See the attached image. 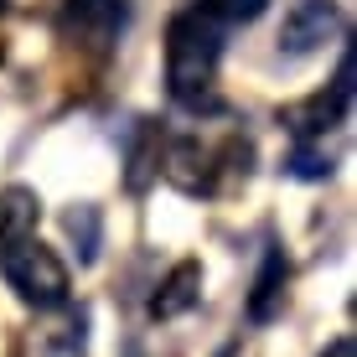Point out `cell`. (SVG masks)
Wrapping results in <instances>:
<instances>
[{
  "label": "cell",
  "instance_id": "obj_8",
  "mask_svg": "<svg viewBox=\"0 0 357 357\" xmlns=\"http://www.w3.org/2000/svg\"><path fill=\"white\" fill-rule=\"evenodd\" d=\"M285 285H290V259L280 249H269L259 280H254V295H249V321H275L280 301H285Z\"/></svg>",
  "mask_w": 357,
  "mask_h": 357
},
{
  "label": "cell",
  "instance_id": "obj_11",
  "mask_svg": "<svg viewBox=\"0 0 357 357\" xmlns=\"http://www.w3.org/2000/svg\"><path fill=\"white\" fill-rule=\"evenodd\" d=\"M68 233L78 238V259L93 264L98 259V207H89V202L73 207V213H68Z\"/></svg>",
  "mask_w": 357,
  "mask_h": 357
},
{
  "label": "cell",
  "instance_id": "obj_6",
  "mask_svg": "<svg viewBox=\"0 0 357 357\" xmlns=\"http://www.w3.org/2000/svg\"><path fill=\"white\" fill-rule=\"evenodd\" d=\"M125 21H130V0H68L63 6V26L89 47L119 42Z\"/></svg>",
  "mask_w": 357,
  "mask_h": 357
},
{
  "label": "cell",
  "instance_id": "obj_9",
  "mask_svg": "<svg viewBox=\"0 0 357 357\" xmlns=\"http://www.w3.org/2000/svg\"><path fill=\"white\" fill-rule=\"evenodd\" d=\"M36 218H42V202H36V192H26V187L0 192V254H6L10 243L31 238V233H36Z\"/></svg>",
  "mask_w": 357,
  "mask_h": 357
},
{
  "label": "cell",
  "instance_id": "obj_13",
  "mask_svg": "<svg viewBox=\"0 0 357 357\" xmlns=\"http://www.w3.org/2000/svg\"><path fill=\"white\" fill-rule=\"evenodd\" d=\"M290 176H301V181H321V176H331V155L311 151V140H301V145H295V155H290Z\"/></svg>",
  "mask_w": 357,
  "mask_h": 357
},
{
  "label": "cell",
  "instance_id": "obj_15",
  "mask_svg": "<svg viewBox=\"0 0 357 357\" xmlns=\"http://www.w3.org/2000/svg\"><path fill=\"white\" fill-rule=\"evenodd\" d=\"M0 10H6V0H0Z\"/></svg>",
  "mask_w": 357,
  "mask_h": 357
},
{
  "label": "cell",
  "instance_id": "obj_14",
  "mask_svg": "<svg viewBox=\"0 0 357 357\" xmlns=\"http://www.w3.org/2000/svg\"><path fill=\"white\" fill-rule=\"evenodd\" d=\"M321 357H357V342H352V337H337V342H331V347H326Z\"/></svg>",
  "mask_w": 357,
  "mask_h": 357
},
{
  "label": "cell",
  "instance_id": "obj_3",
  "mask_svg": "<svg viewBox=\"0 0 357 357\" xmlns=\"http://www.w3.org/2000/svg\"><path fill=\"white\" fill-rule=\"evenodd\" d=\"M342 31H347V16L337 0H295L280 21V57H311Z\"/></svg>",
  "mask_w": 357,
  "mask_h": 357
},
{
  "label": "cell",
  "instance_id": "obj_1",
  "mask_svg": "<svg viewBox=\"0 0 357 357\" xmlns=\"http://www.w3.org/2000/svg\"><path fill=\"white\" fill-rule=\"evenodd\" d=\"M269 0H192L166 26V89L181 109H213V78L238 26H254Z\"/></svg>",
  "mask_w": 357,
  "mask_h": 357
},
{
  "label": "cell",
  "instance_id": "obj_2",
  "mask_svg": "<svg viewBox=\"0 0 357 357\" xmlns=\"http://www.w3.org/2000/svg\"><path fill=\"white\" fill-rule=\"evenodd\" d=\"M0 275H6L10 290H16V301L31 305V311H57V305H68V295H73L68 264L57 259L36 233L0 254Z\"/></svg>",
  "mask_w": 357,
  "mask_h": 357
},
{
  "label": "cell",
  "instance_id": "obj_10",
  "mask_svg": "<svg viewBox=\"0 0 357 357\" xmlns=\"http://www.w3.org/2000/svg\"><path fill=\"white\" fill-rule=\"evenodd\" d=\"M130 166H135V171H130V187H135V192L151 181V171H161V140H155V130H151V125H145V130H140V140L130 145Z\"/></svg>",
  "mask_w": 357,
  "mask_h": 357
},
{
  "label": "cell",
  "instance_id": "obj_7",
  "mask_svg": "<svg viewBox=\"0 0 357 357\" xmlns=\"http://www.w3.org/2000/svg\"><path fill=\"white\" fill-rule=\"evenodd\" d=\"M197 301H202V264L181 259V264H171V275L155 285L145 311H151V321H176V316H187Z\"/></svg>",
  "mask_w": 357,
  "mask_h": 357
},
{
  "label": "cell",
  "instance_id": "obj_5",
  "mask_svg": "<svg viewBox=\"0 0 357 357\" xmlns=\"http://www.w3.org/2000/svg\"><path fill=\"white\" fill-rule=\"evenodd\" d=\"M218 171H223V151H213V145L192 140V135L171 140L166 155H161V176H166L176 192H187V197L218 192Z\"/></svg>",
  "mask_w": 357,
  "mask_h": 357
},
{
  "label": "cell",
  "instance_id": "obj_12",
  "mask_svg": "<svg viewBox=\"0 0 357 357\" xmlns=\"http://www.w3.org/2000/svg\"><path fill=\"white\" fill-rule=\"evenodd\" d=\"M83 347H89V311L68 316V326L47 342V357H83Z\"/></svg>",
  "mask_w": 357,
  "mask_h": 357
},
{
  "label": "cell",
  "instance_id": "obj_4",
  "mask_svg": "<svg viewBox=\"0 0 357 357\" xmlns=\"http://www.w3.org/2000/svg\"><path fill=\"white\" fill-rule=\"evenodd\" d=\"M347 109H352V52L342 57V68H337V78H331V89H321L316 98H305V104H295L285 109V125L295 140H311V135H326V130H337L342 119H347Z\"/></svg>",
  "mask_w": 357,
  "mask_h": 357
}]
</instances>
